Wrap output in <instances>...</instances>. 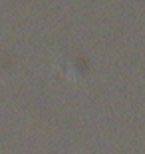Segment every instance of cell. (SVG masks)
I'll return each instance as SVG.
<instances>
[{
    "instance_id": "cell-1",
    "label": "cell",
    "mask_w": 145,
    "mask_h": 154,
    "mask_svg": "<svg viewBox=\"0 0 145 154\" xmlns=\"http://www.w3.org/2000/svg\"><path fill=\"white\" fill-rule=\"evenodd\" d=\"M52 66L70 80H80L89 72V60L74 44H58L52 50Z\"/></svg>"
}]
</instances>
